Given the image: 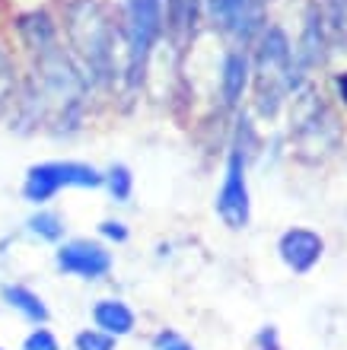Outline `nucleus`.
<instances>
[{
	"instance_id": "f257e3e1",
	"label": "nucleus",
	"mask_w": 347,
	"mask_h": 350,
	"mask_svg": "<svg viewBox=\"0 0 347 350\" xmlns=\"http://www.w3.org/2000/svg\"><path fill=\"white\" fill-rule=\"evenodd\" d=\"M67 32L96 77L112 74V23L96 0H77L67 10Z\"/></svg>"
},
{
	"instance_id": "f03ea898",
	"label": "nucleus",
	"mask_w": 347,
	"mask_h": 350,
	"mask_svg": "<svg viewBox=\"0 0 347 350\" xmlns=\"http://www.w3.org/2000/svg\"><path fill=\"white\" fill-rule=\"evenodd\" d=\"M105 185V175L90 163H73V159H55V163H38L26 172L23 182V198L29 204H48L61 188H99Z\"/></svg>"
},
{
	"instance_id": "7ed1b4c3",
	"label": "nucleus",
	"mask_w": 347,
	"mask_h": 350,
	"mask_svg": "<svg viewBox=\"0 0 347 350\" xmlns=\"http://www.w3.org/2000/svg\"><path fill=\"white\" fill-rule=\"evenodd\" d=\"M163 29V3L159 0H125V45H128V74L138 80L153 51V42Z\"/></svg>"
},
{
	"instance_id": "20e7f679",
	"label": "nucleus",
	"mask_w": 347,
	"mask_h": 350,
	"mask_svg": "<svg viewBox=\"0 0 347 350\" xmlns=\"http://www.w3.org/2000/svg\"><path fill=\"white\" fill-rule=\"evenodd\" d=\"M217 213L229 230H242L248 223V188H246V153L233 150L223 175V188L217 198Z\"/></svg>"
},
{
	"instance_id": "39448f33",
	"label": "nucleus",
	"mask_w": 347,
	"mask_h": 350,
	"mask_svg": "<svg viewBox=\"0 0 347 350\" xmlns=\"http://www.w3.org/2000/svg\"><path fill=\"white\" fill-rule=\"evenodd\" d=\"M55 265L61 274L80 277V280H102L112 271V255L99 242L70 239L55 252Z\"/></svg>"
},
{
	"instance_id": "423d86ee",
	"label": "nucleus",
	"mask_w": 347,
	"mask_h": 350,
	"mask_svg": "<svg viewBox=\"0 0 347 350\" xmlns=\"http://www.w3.org/2000/svg\"><path fill=\"white\" fill-rule=\"evenodd\" d=\"M261 3L265 0H207V10L223 32L248 42L261 29Z\"/></svg>"
},
{
	"instance_id": "0eeeda50",
	"label": "nucleus",
	"mask_w": 347,
	"mask_h": 350,
	"mask_svg": "<svg viewBox=\"0 0 347 350\" xmlns=\"http://www.w3.org/2000/svg\"><path fill=\"white\" fill-rule=\"evenodd\" d=\"M322 249L325 245H322L319 232H312V230H287L281 236V258L296 274H306L322 258Z\"/></svg>"
},
{
	"instance_id": "6e6552de",
	"label": "nucleus",
	"mask_w": 347,
	"mask_h": 350,
	"mask_svg": "<svg viewBox=\"0 0 347 350\" xmlns=\"http://www.w3.org/2000/svg\"><path fill=\"white\" fill-rule=\"evenodd\" d=\"M92 322L96 328L112 338H121V334H131L134 332V312L121 299H99L92 306Z\"/></svg>"
},
{
	"instance_id": "1a4fd4ad",
	"label": "nucleus",
	"mask_w": 347,
	"mask_h": 350,
	"mask_svg": "<svg viewBox=\"0 0 347 350\" xmlns=\"http://www.w3.org/2000/svg\"><path fill=\"white\" fill-rule=\"evenodd\" d=\"M0 296H3V303H7L13 312L23 315L26 322H32V325H45L48 322L45 299H42L38 293H32L29 286H23V284H3Z\"/></svg>"
},
{
	"instance_id": "9d476101",
	"label": "nucleus",
	"mask_w": 347,
	"mask_h": 350,
	"mask_svg": "<svg viewBox=\"0 0 347 350\" xmlns=\"http://www.w3.org/2000/svg\"><path fill=\"white\" fill-rule=\"evenodd\" d=\"M220 83H223V102H227V105H236L248 83V57L242 55V51L227 55V61H223V80H220Z\"/></svg>"
},
{
	"instance_id": "9b49d317",
	"label": "nucleus",
	"mask_w": 347,
	"mask_h": 350,
	"mask_svg": "<svg viewBox=\"0 0 347 350\" xmlns=\"http://www.w3.org/2000/svg\"><path fill=\"white\" fill-rule=\"evenodd\" d=\"M26 230L32 232V236H38V239H45V242H61L64 239V220H61L55 211L32 213V217L26 220Z\"/></svg>"
},
{
	"instance_id": "f8f14e48",
	"label": "nucleus",
	"mask_w": 347,
	"mask_h": 350,
	"mask_svg": "<svg viewBox=\"0 0 347 350\" xmlns=\"http://www.w3.org/2000/svg\"><path fill=\"white\" fill-rule=\"evenodd\" d=\"M105 185H109V194L115 198L118 204H125L131 198V185H134V178H131V169L128 166H112L109 172H105Z\"/></svg>"
},
{
	"instance_id": "ddd939ff",
	"label": "nucleus",
	"mask_w": 347,
	"mask_h": 350,
	"mask_svg": "<svg viewBox=\"0 0 347 350\" xmlns=\"http://www.w3.org/2000/svg\"><path fill=\"white\" fill-rule=\"evenodd\" d=\"M73 347L77 350H115V338L99 328H83L77 338H73Z\"/></svg>"
},
{
	"instance_id": "4468645a",
	"label": "nucleus",
	"mask_w": 347,
	"mask_h": 350,
	"mask_svg": "<svg viewBox=\"0 0 347 350\" xmlns=\"http://www.w3.org/2000/svg\"><path fill=\"white\" fill-rule=\"evenodd\" d=\"M23 350H61V344H57V338L48 332L45 325H36V328L26 334Z\"/></svg>"
},
{
	"instance_id": "2eb2a0df",
	"label": "nucleus",
	"mask_w": 347,
	"mask_h": 350,
	"mask_svg": "<svg viewBox=\"0 0 347 350\" xmlns=\"http://www.w3.org/2000/svg\"><path fill=\"white\" fill-rule=\"evenodd\" d=\"M99 232L105 236V239H115V242H125L128 239V226L121 220H105V223H99Z\"/></svg>"
},
{
	"instance_id": "dca6fc26",
	"label": "nucleus",
	"mask_w": 347,
	"mask_h": 350,
	"mask_svg": "<svg viewBox=\"0 0 347 350\" xmlns=\"http://www.w3.org/2000/svg\"><path fill=\"white\" fill-rule=\"evenodd\" d=\"M156 350H192V347L175 332H163V334H156Z\"/></svg>"
},
{
	"instance_id": "f3484780",
	"label": "nucleus",
	"mask_w": 347,
	"mask_h": 350,
	"mask_svg": "<svg viewBox=\"0 0 347 350\" xmlns=\"http://www.w3.org/2000/svg\"><path fill=\"white\" fill-rule=\"evenodd\" d=\"M255 350H281L277 347V332L274 328H265V332L255 338Z\"/></svg>"
},
{
	"instance_id": "a211bd4d",
	"label": "nucleus",
	"mask_w": 347,
	"mask_h": 350,
	"mask_svg": "<svg viewBox=\"0 0 347 350\" xmlns=\"http://www.w3.org/2000/svg\"><path fill=\"white\" fill-rule=\"evenodd\" d=\"M10 90V64H7V55L0 51V96Z\"/></svg>"
},
{
	"instance_id": "6ab92c4d",
	"label": "nucleus",
	"mask_w": 347,
	"mask_h": 350,
	"mask_svg": "<svg viewBox=\"0 0 347 350\" xmlns=\"http://www.w3.org/2000/svg\"><path fill=\"white\" fill-rule=\"evenodd\" d=\"M0 350H7V347H0Z\"/></svg>"
}]
</instances>
